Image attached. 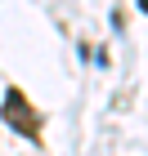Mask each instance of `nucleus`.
Segmentation results:
<instances>
[{"mask_svg":"<svg viewBox=\"0 0 148 156\" xmlns=\"http://www.w3.org/2000/svg\"><path fill=\"white\" fill-rule=\"evenodd\" d=\"M139 5H148V0H139Z\"/></svg>","mask_w":148,"mask_h":156,"instance_id":"f03ea898","label":"nucleus"},{"mask_svg":"<svg viewBox=\"0 0 148 156\" xmlns=\"http://www.w3.org/2000/svg\"><path fill=\"white\" fill-rule=\"evenodd\" d=\"M0 112H5V120H9V125L23 134V138H36V134H40V116L27 107L23 89H9V94H5V107H0Z\"/></svg>","mask_w":148,"mask_h":156,"instance_id":"f257e3e1","label":"nucleus"}]
</instances>
